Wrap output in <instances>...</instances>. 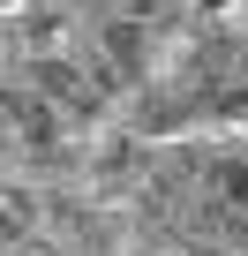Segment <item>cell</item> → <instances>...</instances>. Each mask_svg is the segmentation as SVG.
<instances>
[{
    "mask_svg": "<svg viewBox=\"0 0 248 256\" xmlns=\"http://www.w3.org/2000/svg\"><path fill=\"white\" fill-rule=\"evenodd\" d=\"M143 53H151V38H143V16H105L98 23V60H113V68H143Z\"/></svg>",
    "mask_w": 248,
    "mask_h": 256,
    "instance_id": "obj_2",
    "label": "cell"
},
{
    "mask_svg": "<svg viewBox=\"0 0 248 256\" xmlns=\"http://www.w3.org/2000/svg\"><path fill=\"white\" fill-rule=\"evenodd\" d=\"M211 106H218V113H226V120H248V83H241V90H218V98H211Z\"/></svg>",
    "mask_w": 248,
    "mask_h": 256,
    "instance_id": "obj_6",
    "label": "cell"
},
{
    "mask_svg": "<svg viewBox=\"0 0 248 256\" xmlns=\"http://www.w3.org/2000/svg\"><path fill=\"white\" fill-rule=\"evenodd\" d=\"M30 226H38V196H30V188H8V204H0V234H8V248L30 241Z\"/></svg>",
    "mask_w": 248,
    "mask_h": 256,
    "instance_id": "obj_4",
    "label": "cell"
},
{
    "mask_svg": "<svg viewBox=\"0 0 248 256\" xmlns=\"http://www.w3.org/2000/svg\"><path fill=\"white\" fill-rule=\"evenodd\" d=\"M60 30H68V16H60V8H23V30H15V38H23L30 53H53V46H60Z\"/></svg>",
    "mask_w": 248,
    "mask_h": 256,
    "instance_id": "obj_3",
    "label": "cell"
},
{
    "mask_svg": "<svg viewBox=\"0 0 248 256\" xmlns=\"http://www.w3.org/2000/svg\"><path fill=\"white\" fill-rule=\"evenodd\" d=\"M203 8H211V16H233V8H248V0H203Z\"/></svg>",
    "mask_w": 248,
    "mask_h": 256,
    "instance_id": "obj_7",
    "label": "cell"
},
{
    "mask_svg": "<svg viewBox=\"0 0 248 256\" xmlns=\"http://www.w3.org/2000/svg\"><path fill=\"white\" fill-rule=\"evenodd\" d=\"M23 68H30V83H38V98H53L60 113H68V106H75V98L90 90V83H83V68H75L68 53H30Z\"/></svg>",
    "mask_w": 248,
    "mask_h": 256,
    "instance_id": "obj_1",
    "label": "cell"
},
{
    "mask_svg": "<svg viewBox=\"0 0 248 256\" xmlns=\"http://www.w3.org/2000/svg\"><path fill=\"white\" fill-rule=\"evenodd\" d=\"M136 256H151V248H136Z\"/></svg>",
    "mask_w": 248,
    "mask_h": 256,
    "instance_id": "obj_8",
    "label": "cell"
},
{
    "mask_svg": "<svg viewBox=\"0 0 248 256\" xmlns=\"http://www.w3.org/2000/svg\"><path fill=\"white\" fill-rule=\"evenodd\" d=\"M211 181H218V204H226L233 218H248V158H226Z\"/></svg>",
    "mask_w": 248,
    "mask_h": 256,
    "instance_id": "obj_5",
    "label": "cell"
}]
</instances>
